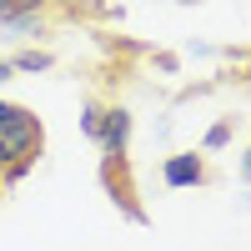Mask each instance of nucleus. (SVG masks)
<instances>
[{
	"instance_id": "nucleus-1",
	"label": "nucleus",
	"mask_w": 251,
	"mask_h": 251,
	"mask_svg": "<svg viewBox=\"0 0 251 251\" xmlns=\"http://www.w3.org/2000/svg\"><path fill=\"white\" fill-rule=\"evenodd\" d=\"M40 156H46V121L20 100H0V181H25Z\"/></svg>"
},
{
	"instance_id": "nucleus-2",
	"label": "nucleus",
	"mask_w": 251,
	"mask_h": 251,
	"mask_svg": "<svg viewBox=\"0 0 251 251\" xmlns=\"http://www.w3.org/2000/svg\"><path fill=\"white\" fill-rule=\"evenodd\" d=\"M80 131H86L106 156H126V141H131V116L121 106H100V100H86V116H80Z\"/></svg>"
},
{
	"instance_id": "nucleus-3",
	"label": "nucleus",
	"mask_w": 251,
	"mask_h": 251,
	"mask_svg": "<svg viewBox=\"0 0 251 251\" xmlns=\"http://www.w3.org/2000/svg\"><path fill=\"white\" fill-rule=\"evenodd\" d=\"M161 176H166V186H211L216 181V171L206 166V156H196V151H176L171 161L161 166Z\"/></svg>"
},
{
	"instance_id": "nucleus-4",
	"label": "nucleus",
	"mask_w": 251,
	"mask_h": 251,
	"mask_svg": "<svg viewBox=\"0 0 251 251\" xmlns=\"http://www.w3.org/2000/svg\"><path fill=\"white\" fill-rule=\"evenodd\" d=\"M10 66H15V71H46L50 55H46V50H20V55H10Z\"/></svg>"
},
{
	"instance_id": "nucleus-5",
	"label": "nucleus",
	"mask_w": 251,
	"mask_h": 251,
	"mask_svg": "<svg viewBox=\"0 0 251 251\" xmlns=\"http://www.w3.org/2000/svg\"><path fill=\"white\" fill-rule=\"evenodd\" d=\"M226 141H231V121H216L211 131H206V151H221Z\"/></svg>"
},
{
	"instance_id": "nucleus-6",
	"label": "nucleus",
	"mask_w": 251,
	"mask_h": 251,
	"mask_svg": "<svg viewBox=\"0 0 251 251\" xmlns=\"http://www.w3.org/2000/svg\"><path fill=\"white\" fill-rule=\"evenodd\" d=\"M15 75V66H10V60H0V80H10Z\"/></svg>"
},
{
	"instance_id": "nucleus-7",
	"label": "nucleus",
	"mask_w": 251,
	"mask_h": 251,
	"mask_svg": "<svg viewBox=\"0 0 251 251\" xmlns=\"http://www.w3.org/2000/svg\"><path fill=\"white\" fill-rule=\"evenodd\" d=\"M241 176H246V181H251V151H246V161H241Z\"/></svg>"
},
{
	"instance_id": "nucleus-8",
	"label": "nucleus",
	"mask_w": 251,
	"mask_h": 251,
	"mask_svg": "<svg viewBox=\"0 0 251 251\" xmlns=\"http://www.w3.org/2000/svg\"><path fill=\"white\" fill-rule=\"evenodd\" d=\"M0 201H5V181H0Z\"/></svg>"
}]
</instances>
